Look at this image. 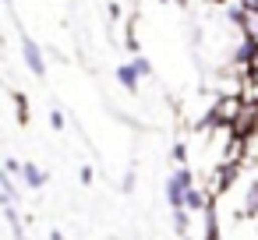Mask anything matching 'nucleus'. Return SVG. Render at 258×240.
Segmentation results:
<instances>
[{
    "mask_svg": "<svg viewBox=\"0 0 258 240\" xmlns=\"http://www.w3.org/2000/svg\"><path fill=\"white\" fill-rule=\"evenodd\" d=\"M92 177H96L92 166H82V170H78V180H82V184H92Z\"/></svg>",
    "mask_w": 258,
    "mask_h": 240,
    "instance_id": "nucleus-16",
    "label": "nucleus"
},
{
    "mask_svg": "<svg viewBox=\"0 0 258 240\" xmlns=\"http://www.w3.org/2000/svg\"><path fill=\"white\" fill-rule=\"evenodd\" d=\"M244 78H251V82L258 85V57H254V60H251L247 67H244Z\"/></svg>",
    "mask_w": 258,
    "mask_h": 240,
    "instance_id": "nucleus-15",
    "label": "nucleus"
},
{
    "mask_svg": "<svg viewBox=\"0 0 258 240\" xmlns=\"http://www.w3.org/2000/svg\"><path fill=\"white\" fill-rule=\"evenodd\" d=\"M15 103H18V120H22V124H29V106H25V96H22V92H15Z\"/></svg>",
    "mask_w": 258,
    "mask_h": 240,
    "instance_id": "nucleus-12",
    "label": "nucleus"
},
{
    "mask_svg": "<svg viewBox=\"0 0 258 240\" xmlns=\"http://www.w3.org/2000/svg\"><path fill=\"white\" fill-rule=\"evenodd\" d=\"M184 240H191V236H184Z\"/></svg>",
    "mask_w": 258,
    "mask_h": 240,
    "instance_id": "nucleus-22",
    "label": "nucleus"
},
{
    "mask_svg": "<svg viewBox=\"0 0 258 240\" xmlns=\"http://www.w3.org/2000/svg\"><path fill=\"white\" fill-rule=\"evenodd\" d=\"M50 127L53 131H64V113L60 110H50Z\"/></svg>",
    "mask_w": 258,
    "mask_h": 240,
    "instance_id": "nucleus-13",
    "label": "nucleus"
},
{
    "mask_svg": "<svg viewBox=\"0 0 258 240\" xmlns=\"http://www.w3.org/2000/svg\"><path fill=\"white\" fill-rule=\"evenodd\" d=\"M184 208H191V212H209V194H205L202 187H187V194H184Z\"/></svg>",
    "mask_w": 258,
    "mask_h": 240,
    "instance_id": "nucleus-6",
    "label": "nucleus"
},
{
    "mask_svg": "<svg viewBox=\"0 0 258 240\" xmlns=\"http://www.w3.org/2000/svg\"><path fill=\"white\" fill-rule=\"evenodd\" d=\"M237 32H240L244 39H254V43H258V11H244V18H240Z\"/></svg>",
    "mask_w": 258,
    "mask_h": 240,
    "instance_id": "nucleus-8",
    "label": "nucleus"
},
{
    "mask_svg": "<svg viewBox=\"0 0 258 240\" xmlns=\"http://www.w3.org/2000/svg\"><path fill=\"white\" fill-rule=\"evenodd\" d=\"M22 170H25V163H18V159H8V163H4V173H11V177L22 173Z\"/></svg>",
    "mask_w": 258,
    "mask_h": 240,
    "instance_id": "nucleus-14",
    "label": "nucleus"
},
{
    "mask_svg": "<svg viewBox=\"0 0 258 240\" xmlns=\"http://www.w3.org/2000/svg\"><path fill=\"white\" fill-rule=\"evenodd\" d=\"M187 226H191V208H173V229L187 236Z\"/></svg>",
    "mask_w": 258,
    "mask_h": 240,
    "instance_id": "nucleus-9",
    "label": "nucleus"
},
{
    "mask_svg": "<svg viewBox=\"0 0 258 240\" xmlns=\"http://www.w3.org/2000/svg\"><path fill=\"white\" fill-rule=\"evenodd\" d=\"M240 4H244L247 11H258V0H240Z\"/></svg>",
    "mask_w": 258,
    "mask_h": 240,
    "instance_id": "nucleus-18",
    "label": "nucleus"
},
{
    "mask_svg": "<svg viewBox=\"0 0 258 240\" xmlns=\"http://www.w3.org/2000/svg\"><path fill=\"white\" fill-rule=\"evenodd\" d=\"M22 57H25V64H29V71H32L36 78H43V74H46V57H43V50H39V43H32L29 36H25V43H22Z\"/></svg>",
    "mask_w": 258,
    "mask_h": 240,
    "instance_id": "nucleus-2",
    "label": "nucleus"
},
{
    "mask_svg": "<svg viewBox=\"0 0 258 240\" xmlns=\"http://www.w3.org/2000/svg\"><path fill=\"white\" fill-rule=\"evenodd\" d=\"M22 180H25V187L29 191H39V187H46V170H39L36 163H25V170H22Z\"/></svg>",
    "mask_w": 258,
    "mask_h": 240,
    "instance_id": "nucleus-5",
    "label": "nucleus"
},
{
    "mask_svg": "<svg viewBox=\"0 0 258 240\" xmlns=\"http://www.w3.org/2000/svg\"><path fill=\"white\" fill-rule=\"evenodd\" d=\"M50 240H64V233H60V229H53V233H50Z\"/></svg>",
    "mask_w": 258,
    "mask_h": 240,
    "instance_id": "nucleus-19",
    "label": "nucleus"
},
{
    "mask_svg": "<svg viewBox=\"0 0 258 240\" xmlns=\"http://www.w3.org/2000/svg\"><path fill=\"white\" fill-rule=\"evenodd\" d=\"M170 159H173L177 166H184V163H187V145H184V141H177V145L170 148Z\"/></svg>",
    "mask_w": 258,
    "mask_h": 240,
    "instance_id": "nucleus-11",
    "label": "nucleus"
},
{
    "mask_svg": "<svg viewBox=\"0 0 258 240\" xmlns=\"http://www.w3.org/2000/svg\"><path fill=\"white\" fill-rule=\"evenodd\" d=\"M254 57H258V43L240 36V43H237V46H233V53H230V64H233L237 71H244V67H247Z\"/></svg>",
    "mask_w": 258,
    "mask_h": 240,
    "instance_id": "nucleus-3",
    "label": "nucleus"
},
{
    "mask_svg": "<svg viewBox=\"0 0 258 240\" xmlns=\"http://www.w3.org/2000/svg\"><path fill=\"white\" fill-rule=\"evenodd\" d=\"M187 187H195V173H191L187 166H177V170L166 177V201H170V208H184Z\"/></svg>",
    "mask_w": 258,
    "mask_h": 240,
    "instance_id": "nucleus-1",
    "label": "nucleus"
},
{
    "mask_svg": "<svg viewBox=\"0 0 258 240\" xmlns=\"http://www.w3.org/2000/svg\"><path fill=\"white\" fill-rule=\"evenodd\" d=\"M131 64H135V71H138L142 78H152V60H149V57L135 53V60H131Z\"/></svg>",
    "mask_w": 258,
    "mask_h": 240,
    "instance_id": "nucleus-10",
    "label": "nucleus"
},
{
    "mask_svg": "<svg viewBox=\"0 0 258 240\" xmlns=\"http://www.w3.org/2000/svg\"><path fill=\"white\" fill-rule=\"evenodd\" d=\"M4 4H11V0H4Z\"/></svg>",
    "mask_w": 258,
    "mask_h": 240,
    "instance_id": "nucleus-21",
    "label": "nucleus"
},
{
    "mask_svg": "<svg viewBox=\"0 0 258 240\" xmlns=\"http://www.w3.org/2000/svg\"><path fill=\"white\" fill-rule=\"evenodd\" d=\"M120 184H124L120 191H135V173H124V180H120Z\"/></svg>",
    "mask_w": 258,
    "mask_h": 240,
    "instance_id": "nucleus-17",
    "label": "nucleus"
},
{
    "mask_svg": "<svg viewBox=\"0 0 258 240\" xmlns=\"http://www.w3.org/2000/svg\"><path fill=\"white\" fill-rule=\"evenodd\" d=\"M117 82H120V89L131 92V96H138V89H142V74L135 71V64H120V67H117Z\"/></svg>",
    "mask_w": 258,
    "mask_h": 240,
    "instance_id": "nucleus-4",
    "label": "nucleus"
},
{
    "mask_svg": "<svg viewBox=\"0 0 258 240\" xmlns=\"http://www.w3.org/2000/svg\"><path fill=\"white\" fill-rule=\"evenodd\" d=\"M177 4H187V0H177Z\"/></svg>",
    "mask_w": 258,
    "mask_h": 240,
    "instance_id": "nucleus-20",
    "label": "nucleus"
},
{
    "mask_svg": "<svg viewBox=\"0 0 258 240\" xmlns=\"http://www.w3.org/2000/svg\"><path fill=\"white\" fill-rule=\"evenodd\" d=\"M240 215H247V219H258V177L247 184V191H244V212Z\"/></svg>",
    "mask_w": 258,
    "mask_h": 240,
    "instance_id": "nucleus-7",
    "label": "nucleus"
}]
</instances>
